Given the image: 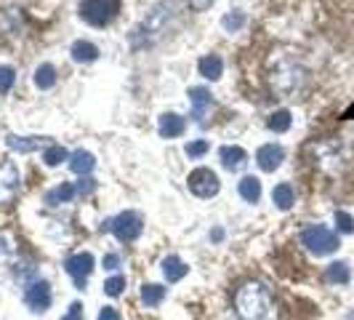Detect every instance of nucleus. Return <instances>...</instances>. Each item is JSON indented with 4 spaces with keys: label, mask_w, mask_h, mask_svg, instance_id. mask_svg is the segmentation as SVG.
I'll return each mask as SVG.
<instances>
[{
    "label": "nucleus",
    "mask_w": 354,
    "mask_h": 320,
    "mask_svg": "<svg viewBox=\"0 0 354 320\" xmlns=\"http://www.w3.org/2000/svg\"><path fill=\"white\" fill-rule=\"evenodd\" d=\"M234 312L243 320H264L272 312V294L259 281H245L234 291Z\"/></svg>",
    "instance_id": "1"
},
{
    "label": "nucleus",
    "mask_w": 354,
    "mask_h": 320,
    "mask_svg": "<svg viewBox=\"0 0 354 320\" xmlns=\"http://www.w3.org/2000/svg\"><path fill=\"white\" fill-rule=\"evenodd\" d=\"M306 83V70L293 59H283L269 70V89L280 99H296Z\"/></svg>",
    "instance_id": "2"
},
{
    "label": "nucleus",
    "mask_w": 354,
    "mask_h": 320,
    "mask_svg": "<svg viewBox=\"0 0 354 320\" xmlns=\"http://www.w3.org/2000/svg\"><path fill=\"white\" fill-rule=\"evenodd\" d=\"M168 17H171V11H168V6H165V3L155 6V8L142 19V24H139V27H133V33H131V48H133V51H139V48L152 46V43L165 33Z\"/></svg>",
    "instance_id": "3"
},
{
    "label": "nucleus",
    "mask_w": 354,
    "mask_h": 320,
    "mask_svg": "<svg viewBox=\"0 0 354 320\" xmlns=\"http://www.w3.org/2000/svg\"><path fill=\"white\" fill-rule=\"evenodd\" d=\"M77 14L91 27H106L120 14V0H80Z\"/></svg>",
    "instance_id": "4"
},
{
    "label": "nucleus",
    "mask_w": 354,
    "mask_h": 320,
    "mask_svg": "<svg viewBox=\"0 0 354 320\" xmlns=\"http://www.w3.org/2000/svg\"><path fill=\"white\" fill-rule=\"evenodd\" d=\"M312 155H315V166L328 171V174H336L344 168L346 163V147L338 142V139H322V142H315L312 147Z\"/></svg>",
    "instance_id": "5"
},
{
    "label": "nucleus",
    "mask_w": 354,
    "mask_h": 320,
    "mask_svg": "<svg viewBox=\"0 0 354 320\" xmlns=\"http://www.w3.org/2000/svg\"><path fill=\"white\" fill-rule=\"evenodd\" d=\"M301 246L315 256H328L338 251V235L325 224H309L301 232Z\"/></svg>",
    "instance_id": "6"
},
{
    "label": "nucleus",
    "mask_w": 354,
    "mask_h": 320,
    "mask_svg": "<svg viewBox=\"0 0 354 320\" xmlns=\"http://www.w3.org/2000/svg\"><path fill=\"white\" fill-rule=\"evenodd\" d=\"M106 230L112 232L118 240H123V243H133V240L142 235L144 219L136 211H123V213H118L115 219L106 222Z\"/></svg>",
    "instance_id": "7"
},
{
    "label": "nucleus",
    "mask_w": 354,
    "mask_h": 320,
    "mask_svg": "<svg viewBox=\"0 0 354 320\" xmlns=\"http://www.w3.org/2000/svg\"><path fill=\"white\" fill-rule=\"evenodd\" d=\"M187 187H189V193L197 197H213V195H218L221 181H218V177L213 174L211 168H195V171L187 177Z\"/></svg>",
    "instance_id": "8"
},
{
    "label": "nucleus",
    "mask_w": 354,
    "mask_h": 320,
    "mask_svg": "<svg viewBox=\"0 0 354 320\" xmlns=\"http://www.w3.org/2000/svg\"><path fill=\"white\" fill-rule=\"evenodd\" d=\"M21 190V174L14 160L0 163V203H11Z\"/></svg>",
    "instance_id": "9"
},
{
    "label": "nucleus",
    "mask_w": 354,
    "mask_h": 320,
    "mask_svg": "<svg viewBox=\"0 0 354 320\" xmlns=\"http://www.w3.org/2000/svg\"><path fill=\"white\" fill-rule=\"evenodd\" d=\"M93 256H91L88 251H80V254H72L67 256V262H64V269H67V275H70L75 285L77 288H83L86 281H88V275L93 272Z\"/></svg>",
    "instance_id": "10"
},
{
    "label": "nucleus",
    "mask_w": 354,
    "mask_h": 320,
    "mask_svg": "<svg viewBox=\"0 0 354 320\" xmlns=\"http://www.w3.org/2000/svg\"><path fill=\"white\" fill-rule=\"evenodd\" d=\"M51 285L48 281H40L37 278L35 283H27L24 288V304L32 310V312H46L51 307Z\"/></svg>",
    "instance_id": "11"
},
{
    "label": "nucleus",
    "mask_w": 354,
    "mask_h": 320,
    "mask_svg": "<svg viewBox=\"0 0 354 320\" xmlns=\"http://www.w3.org/2000/svg\"><path fill=\"white\" fill-rule=\"evenodd\" d=\"M283 160H285V150L280 144H264V147L256 150V163H259V168L266 171V174L277 171L283 166Z\"/></svg>",
    "instance_id": "12"
},
{
    "label": "nucleus",
    "mask_w": 354,
    "mask_h": 320,
    "mask_svg": "<svg viewBox=\"0 0 354 320\" xmlns=\"http://www.w3.org/2000/svg\"><path fill=\"white\" fill-rule=\"evenodd\" d=\"M189 105H192V121H195V123H203L205 112H208V109H211V105H213L211 91L203 89V86L189 89Z\"/></svg>",
    "instance_id": "13"
},
{
    "label": "nucleus",
    "mask_w": 354,
    "mask_h": 320,
    "mask_svg": "<svg viewBox=\"0 0 354 320\" xmlns=\"http://www.w3.org/2000/svg\"><path fill=\"white\" fill-rule=\"evenodd\" d=\"M158 131L162 139H176V136H181L187 131V121L181 115H176V112H165V115H160Z\"/></svg>",
    "instance_id": "14"
},
{
    "label": "nucleus",
    "mask_w": 354,
    "mask_h": 320,
    "mask_svg": "<svg viewBox=\"0 0 354 320\" xmlns=\"http://www.w3.org/2000/svg\"><path fill=\"white\" fill-rule=\"evenodd\" d=\"M6 144H8V150H14L19 155H24V152H35L40 147H48V136H17V134H11V136H6Z\"/></svg>",
    "instance_id": "15"
},
{
    "label": "nucleus",
    "mask_w": 354,
    "mask_h": 320,
    "mask_svg": "<svg viewBox=\"0 0 354 320\" xmlns=\"http://www.w3.org/2000/svg\"><path fill=\"white\" fill-rule=\"evenodd\" d=\"M218 158H221V166L227 171H240L248 163V152L243 147H237V144H227V147L218 150Z\"/></svg>",
    "instance_id": "16"
},
{
    "label": "nucleus",
    "mask_w": 354,
    "mask_h": 320,
    "mask_svg": "<svg viewBox=\"0 0 354 320\" xmlns=\"http://www.w3.org/2000/svg\"><path fill=\"white\" fill-rule=\"evenodd\" d=\"M197 70L205 80H218L224 75V62L218 53H205L200 62H197Z\"/></svg>",
    "instance_id": "17"
},
{
    "label": "nucleus",
    "mask_w": 354,
    "mask_h": 320,
    "mask_svg": "<svg viewBox=\"0 0 354 320\" xmlns=\"http://www.w3.org/2000/svg\"><path fill=\"white\" fill-rule=\"evenodd\" d=\"M70 53H72V62H77V64H91V62L99 59V46H93L91 40H75Z\"/></svg>",
    "instance_id": "18"
},
{
    "label": "nucleus",
    "mask_w": 354,
    "mask_h": 320,
    "mask_svg": "<svg viewBox=\"0 0 354 320\" xmlns=\"http://www.w3.org/2000/svg\"><path fill=\"white\" fill-rule=\"evenodd\" d=\"M96 166V158L91 155L88 150H75L70 155V168L77 174V177H88Z\"/></svg>",
    "instance_id": "19"
},
{
    "label": "nucleus",
    "mask_w": 354,
    "mask_h": 320,
    "mask_svg": "<svg viewBox=\"0 0 354 320\" xmlns=\"http://www.w3.org/2000/svg\"><path fill=\"white\" fill-rule=\"evenodd\" d=\"M187 272H189V267L184 265L181 256H165V259H162V275H165L168 283H178Z\"/></svg>",
    "instance_id": "20"
},
{
    "label": "nucleus",
    "mask_w": 354,
    "mask_h": 320,
    "mask_svg": "<svg viewBox=\"0 0 354 320\" xmlns=\"http://www.w3.org/2000/svg\"><path fill=\"white\" fill-rule=\"evenodd\" d=\"M75 195H77V187L70 181H62V184H56L53 190L46 193V203L48 206H62V203H70Z\"/></svg>",
    "instance_id": "21"
},
{
    "label": "nucleus",
    "mask_w": 354,
    "mask_h": 320,
    "mask_svg": "<svg viewBox=\"0 0 354 320\" xmlns=\"http://www.w3.org/2000/svg\"><path fill=\"white\" fill-rule=\"evenodd\" d=\"M272 203L280 208V211H288L293 203H296V193H293V187L283 181V184H277L274 190H272Z\"/></svg>",
    "instance_id": "22"
},
{
    "label": "nucleus",
    "mask_w": 354,
    "mask_h": 320,
    "mask_svg": "<svg viewBox=\"0 0 354 320\" xmlns=\"http://www.w3.org/2000/svg\"><path fill=\"white\" fill-rule=\"evenodd\" d=\"M237 193H240L243 200H248V203H259V197H261V181L256 177H243L240 184H237Z\"/></svg>",
    "instance_id": "23"
},
{
    "label": "nucleus",
    "mask_w": 354,
    "mask_h": 320,
    "mask_svg": "<svg viewBox=\"0 0 354 320\" xmlns=\"http://www.w3.org/2000/svg\"><path fill=\"white\" fill-rule=\"evenodd\" d=\"M290 123H293L290 109H274V112L269 115V121H266V128L274 131V134H285V131L290 128Z\"/></svg>",
    "instance_id": "24"
},
{
    "label": "nucleus",
    "mask_w": 354,
    "mask_h": 320,
    "mask_svg": "<svg viewBox=\"0 0 354 320\" xmlns=\"http://www.w3.org/2000/svg\"><path fill=\"white\" fill-rule=\"evenodd\" d=\"M325 281L328 283H349L352 281V269H349V265L346 262H333V265L325 269Z\"/></svg>",
    "instance_id": "25"
},
{
    "label": "nucleus",
    "mask_w": 354,
    "mask_h": 320,
    "mask_svg": "<svg viewBox=\"0 0 354 320\" xmlns=\"http://www.w3.org/2000/svg\"><path fill=\"white\" fill-rule=\"evenodd\" d=\"M35 86L40 91H48L56 86V67L53 64H40L35 70Z\"/></svg>",
    "instance_id": "26"
},
{
    "label": "nucleus",
    "mask_w": 354,
    "mask_h": 320,
    "mask_svg": "<svg viewBox=\"0 0 354 320\" xmlns=\"http://www.w3.org/2000/svg\"><path fill=\"white\" fill-rule=\"evenodd\" d=\"M162 299H165V288L158 283H144L142 285V302L147 304V307H158V304H162Z\"/></svg>",
    "instance_id": "27"
},
{
    "label": "nucleus",
    "mask_w": 354,
    "mask_h": 320,
    "mask_svg": "<svg viewBox=\"0 0 354 320\" xmlns=\"http://www.w3.org/2000/svg\"><path fill=\"white\" fill-rule=\"evenodd\" d=\"M67 158H70V152H67L62 144H48V147L43 150V163L51 166V168L53 166H59L62 160H67Z\"/></svg>",
    "instance_id": "28"
},
{
    "label": "nucleus",
    "mask_w": 354,
    "mask_h": 320,
    "mask_svg": "<svg viewBox=\"0 0 354 320\" xmlns=\"http://www.w3.org/2000/svg\"><path fill=\"white\" fill-rule=\"evenodd\" d=\"M245 21H248V17H245L243 11H232V14H227V17L221 19V27H224L227 33H240V30L245 27Z\"/></svg>",
    "instance_id": "29"
},
{
    "label": "nucleus",
    "mask_w": 354,
    "mask_h": 320,
    "mask_svg": "<svg viewBox=\"0 0 354 320\" xmlns=\"http://www.w3.org/2000/svg\"><path fill=\"white\" fill-rule=\"evenodd\" d=\"M14 80H17V70L8 64H0V94H8L14 89Z\"/></svg>",
    "instance_id": "30"
},
{
    "label": "nucleus",
    "mask_w": 354,
    "mask_h": 320,
    "mask_svg": "<svg viewBox=\"0 0 354 320\" xmlns=\"http://www.w3.org/2000/svg\"><path fill=\"white\" fill-rule=\"evenodd\" d=\"M125 288V278L123 275H112L109 281H104V294L106 296H120Z\"/></svg>",
    "instance_id": "31"
},
{
    "label": "nucleus",
    "mask_w": 354,
    "mask_h": 320,
    "mask_svg": "<svg viewBox=\"0 0 354 320\" xmlns=\"http://www.w3.org/2000/svg\"><path fill=\"white\" fill-rule=\"evenodd\" d=\"M208 150H211V144L205 142V139H197V142H189V144H187V158H192V160L203 158V155H205Z\"/></svg>",
    "instance_id": "32"
},
{
    "label": "nucleus",
    "mask_w": 354,
    "mask_h": 320,
    "mask_svg": "<svg viewBox=\"0 0 354 320\" xmlns=\"http://www.w3.org/2000/svg\"><path fill=\"white\" fill-rule=\"evenodd\" d=\"M336 227L341 232H346V235H352V232H354V219L346 211H336Z\"/></svg>",
    "instance_id": "33"
},
{
    "label": "nucleus",
    "mask_w": 354,
    "mask_h": 320,
    "mask_svg": "<svg viewBox=\"0 0 354 320\" xmlns=\"http://www.w3.org/2000/svg\"><path fill=\"white\" fill-rule=\"evenodd\" d=\"M62 320H83V304L80 302H72L70 310H67V315Z\"/></svg>",
    "instance_id": "34"
},
{
    "label": "nucleus",
    "mask_w": 354,
    "mask_h": 320,
    "mask_svg": "<svg viewBox=\"0 0 354 320\" xmlns=\"http://www.w3.org/2000/svg\"><path fill=\"white\" fill-rule=\"evenodd\" d=\"M118 267H120V256H118V254H106V256H104V269L115 272Z\"/></svg>",
    "instance_id": "35"
},
{
    "label": "nucleus",
    "mask_w": 354,
    "mask_h": 320,
    "mask_svg": "<svg viewBox=\"0 0 354 320\" xmlns=\"http://www.w3.org/2000/svg\"><path fill=\"white\" fill-rule=\"evenodd\" d=\"M96 320H120V312L115 310V307H104L102 312H99V318Z\"/></svg>",
    "instance_id": "36"
},
{
    "label": "nucleus",
    "mask_w": 354,
    "mask_h": 320,
    "mask_svg": "<svg viewBox=\"0 0 354 320\" xmlns=\"http://www.w3.org/2000/svg\"><path fill=\"white\" fill-rule=\"evenodd\" d=\"M213 0H189V8L192 11H205V8H211Z\"/></svg>",
    "instance_id": "37"
},
{
    "label": "nucleus",
    "mask_w": 354,
    "mask_h": 320,
    "mask_svg": "<svg viewBox=\"0 0 354 320\" xmlns=\"http://www.w3.org/2000/svg\"><path fill=\"white\" fill-rule=\"evenodd\" d=\"M8 254H11V246H8V240H6L3 235H0V262H3V259H6Z\"/></svg>",
    "instance_id": "38"
},
{
    "label": "nucleus",
    "mask_w": 354,
    "mask_h": 320,
    "mask_svg": "<svg viewBox=\"0 0 354 320\" xmlns=\"http://www.w3.org/2000/svg\"><path fill=\"white\" fill-rule=\"evenodd\" d=\"M93 190V181L91 179H80V184H77V193L83 195V193H91Z\"/></svg>",
    "instance_id": "39"
},
{
    "label": "nucleus",
    "mask_w": 354,
    "mask_h": 320,
    "mask_svg": "<svg viewBox=\"0 0 354 320\" xmlns=\"http://www.w3.org/2000/svg\"><path fill=\"white\" fill-rule=\"evenodd\" d=\"M349 320H354V310H352V312H349Z\"/></svg>",
    "instance_id": "40"
}]
</instances>
